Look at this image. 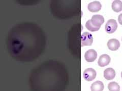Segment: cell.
Masks as SVG:
<instances>
[{
  "mask_svg": "<svg viewBox=\"0 0 122 91\" xmlns=\"http://www.w3.org/2000/svg\"><path fill=\"white\" fill-rule=\"evenodd\" d=\"M86 27L89 30H90V31L92 32L98 31V30H99L100 28V27H97L94 26L92 24L91 20H88L86 22Z\"/></svg>",
  "mask_w": 122,
  "mask_h": 91,
  "instance_id": "cell-13",
  "label": "cell"
},
{
  "mask_svg": "<svg viewBox=\"0 0 122 91\" xmlns=\"http://www.w3.org/2000/svg\"><path fill=\"white\" fill-rule=\"evenodd\" d=\"M104 88L103 83L101 81H96L92 84L91 91H103Z\"/></svg>",
  "mask_w": 122,
  "mask_h": 91,
  "instance_id": "cell-10",
  "label": "cell"
},
{
  "mask_svg": "<svg viewBox=\"0 0 122 91\" xmlns=\"http://www.w3.org/2000/svg\"><path fill=\"white\" fill-rule=\"evenodd\" d=\"M108 89L109 91H120V87L117 82H112L108 83Z\"/></svg>",
  "mask_w": 122,
  "mask_h": 91,
  "instance_id": "cell-12",
  "label": "cell"
},
{
  "mask_svg": "<svg viewBox=\"0 0 122 91\" xmlns=\"http://www.w3.org/2000/svg\"></svg>",
  "mask_w": 122,
  "mask_h": 91,
  "instance_id": "cell-16",
  "label": "cell"
},
{
  "mask_svg": "<svg viewBox=\"0 0 122 91\" xmlns=\"http://www.w3.org/2000/svg\"><path fill=\"white\" fill-rule=\"evenodd\" d=\"M107 47L110 50L116 51L120 47V41L115 39H110L107 43Z\"/></svg>",
  "mask_w": 122,
  "mask_h": 91,
  "instance_id": "cell-8",
  "label": "cell"
},
{
  "mask_svg": "<svg viewBox=\"0 0 122 91\" xmlns=\"http://www.w3.org/2000/svg\"><path fill=\"white\" fill-rule=\"evenodd\" d=\"M97 57V52L93 49L87 51L85 54V58L87 62H92L96 60Z\"/></svg>",
  "mask_w": 122,
  "mask_h": 91,
  "instance_id": "cell-5",
  "label": "cell"
},
{
  "mask_svg": "<svg viewBox=\"0 0 122 91\" xmlns=\"http://www.w3.org/2000/svg\"><path fill=\"white\" fill-rule=\"evenodd\" d=\"M116 76V72L112 68H108L104 71V77L107 80H112Z\"/></svg>",
  "mask_w": 122,
  "mask_h": 91,
  "instance_id": "cell-9",
  "label": "cell"
},
{
  "mask_svg": "<svg viewBox=\"0 0 122 91\" xmlns=\"http://www.w3.org/2000/svg\"><path fill=\"white\" fill-rule=\"evenodd\" d=\"M117 28V21L114 19H110L105 26V29L106 32L108 33H112L116 32Z\"/></svg>",
  "mask_w": 122,
  "mask_h": 91,
  "instance_id": "cell-3",
  "label": "cell"
},
{
  "mask_svg": "<svg viewBox=\"0 0 122 91\" xmlns=\"http://www.w3.org/2000/svg\"><path fill=\"white\" fill-rule=\"evenodd\" d=\"M93 37L92 34L89 32H85L81 36V46H91L93 43Z\"/></svg>",
  "mask_w": 122,
  "mask_h": 91,
  "instance_id": "cell-1",
  "label": "cell"
},
{
  "mask_svg": "<svg viewBox=\"0 0 122 91\" xmlns=\"http://www.w3.org/2000/svg\"><path fill=\"white\" fill-rule=\"evenodd\" d=\"M121 77H122V71L121 72Z\"/></svg>",
  "mask_w": 122,
  "mask_h": 91,
  "instance_id": "cell-15",
  "label": "cell"
},
{
  "mask_svg": "<svg viewBox=\"0 0 122 91\" xmlns=\"http://www.w3.org/2000/svg\"><path fill=\"white\" fill-rule=\"evenodd\" d=\"M112 9L116 12H120L122 10V2L119 0H115L112 3Z\"/></svg>",
  "mask_w": 122,
  "mask_h": 91,
  "instance_id": "cell-11",
  "label": "cell"
},
{
  "mask_svg": "<svg viewBox=\"0 0 122 91\" xmlns=\"http://www.w3.org/2000/svg\"><path fill=\"white\" fill-rule=\"evenodd\" d=\"M91 21L95 27H100L101 25L104 22V18L102 15H95L92 17Z\"/></svg>",
  "mask_w": 122,
  "mask_h": 91,
  "instance_id": "cell-4",
  "label": "cell"
},
{
  "mask_svg": "<svg viewBox=\"0 0 122 91\" xmlns=\"http://www.w3.org/2000/svg\"><path fill=\"white\" fill-rule=\"evenodd\" d=\"M101 4L99 1H94L89 4L87 8L91 12H97L101 9Z\"/></svg>",
  "mask_w": 122,
  "mask_h": 91,
  "instance_id": "cell-7",
  "label": "cell"
},
{
  "mask_svg": "<svg viewBox=\"0 0 122 91\" xmlns=\"http://www.w3.org/2000/svg\"><path fill=\"white\" fill-rule=\"evenodd\" d=\"M118 21L121 25H122V13L120 14L118 17Z\"/></svg>",
  "mask_w": 122,
  "mask_h": 91,
  "instance_id": "cell-14",
  "label": "cell"
},
{
  "mask_svg": "<svg viewBox=\"0 0 122 91\" xmlns=\"http://www.w3.org/2000/svg\"><path fill=\"white\" fill-rule=\"evenodd\" d=\"M96 71L93 68H87L83 73V77L87 81H92L96 77Z\"/></svg>",
  "mask_w": 122,
  "mask_h": 91,
  "instance_id": "cell-2",
  "label": "cell"
},
{
  "mask_svg": "<svg viewBox=\"0 0 122 91\" xmlns=\"http://www.w3.org/2000/svg\"><path fill=\"white\" fill-rule=\"evenodd\" d=\"M110 62V57L107 54H103L99 58L98 64L100 67H103L108 65Z\"/></svg>",
  "mask_w": 122,
  "mask_h": 91,
  "instance_id": "cell-6",
  "label": "cell"
}]
</instances>
